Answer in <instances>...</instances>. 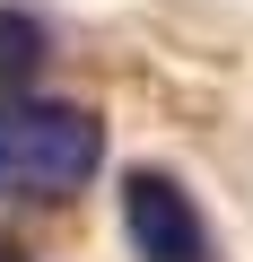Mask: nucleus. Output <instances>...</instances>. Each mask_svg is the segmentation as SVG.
Here are the masks:
<instances>
[{
  "instance_id": "2",
  "label": "nucleus",
  "mask_w": 253,
  "mask_h": 262,
  "mask_svg": "<svg viewBox=\"0 0 253 262\" xmlns=\"http://www.w3.org/2000/svg\"><path fill=\"white\" fill-rule=\"evenodd\" d=\"M122 236H131L140 262H218V236H210L201 201L157 166L122 175Z\"/></svg>"
},
{
  "instance_id": "3",
  "label": "nucleus",
  "mask_w": 253,
  "mask_h": 262,
  "mask_svg": "<svg viewBox=\"0 0 253 262\" xmlns=\"http://www.w3.org/2000/svg\"><path fill=\"white\" fill-rule=\"evenodd\" d=\"M44 53H53L44 18H27V9H9V0H0V88L35 79V61H44Z\"/></svg>"
},
{
  "instance_id": "1",
  "label": "nucleus",
  "mask_w": 253,
  "mask_h": 262,
  "mask_svg": "<svg viewBox=\"0 0 253 262\" xmlns=\"http://www.w3.org/2000/svg\"><path fill=\"white\" fill-rule=\"evenodd\" d=\"M105 166V122L61 96L0 105V201H70Z\"/></svg>"
}]
</instances>
